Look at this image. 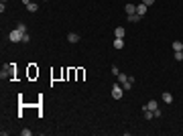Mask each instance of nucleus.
<instances>
[{"label": "nucleus", "mask_w": 183, "mask_h": 136, "mask_svg": "<svg viewBox=\"0 0 183 136\" xmlns=\"http://www.w3.org/2000/svg\"><path fill=\"white\" fill-rule=\"evenodd\" d=\"M0 77H2V79H12V77H14V63H8V65L0 71Z\"/></svg>", "instance_id": "obj_1"}, {"label": "nucleus", "mask_w": 183, "mask_h": 136, "mask_svg": "<svg viewBox=\"0 0 183 136\" xmlns=\"http://www.w3.org/2000/svg\"><path fill=\"white\" fill-rule=\"evenodd\" d=\"M122 95H124V88L120 83H114L112 86V97L114 100H122Z\"/></svg>", "instance_id": "obj_2"}, {"label": "nucleus", "mask_w": 183, "mask_h": 136, "mask_svg": "<svg viewBox=\"0 0 183 136\" xmlns=\"http://www.w3.org/2000/svg\"><path fill=\"white\" fill-rule=\"evenodd\" d=\"M8 39H10V43H20V41H23V33H20L18 29H14V31L8 33Z\"/></svg>", "instance_id": "obj_3"}, {"label": "nucleus", "mask_w": 183, "mask_h": 136, "mask_svg": "<svg viewBox=\"0 0 183 136\" xmlns=\"http://www.w3.org/2000/svg\"><path fill=\"white\" fill-rule=\"evenodd\" d=\"M144 110H151V112L159 110V102H157V100H151L149 104H144V106H142V112H144Z\"/></svg>", "instance_id": "obj_4"}, {"label": "nucleus", "mask_w": 183, "mask_h": 136, "mask_svg": "<svg viewBox=\"0 0 183 136\" xmlns=\"http://www.w3.org/2000/svg\"><path fill=\"white\" fill-rule=\"evenodd\" d=\"M124 12L130 16V14H137V4H132V2H128L126 6H124Z\"/></svg>", "instance_id": "obj_5"}, {"label": "nucleus", "mask_w": 183, "mask_h": 136, "mask_svg": "<svg viewBox=\"0 0 183 136\" xmlns=\"http://www.w3.org/2000/svg\"><path fill=\"white\" fill-rule=\"evenodd\" d=\"M80 39H82V37H80L77 33H67V41H69V43H80Z\"/></svg>", "instance_id": "obj_6"}, {"label": "nucleus", "mask_w": 183, "mask_h": 136, "mask_svg": "<svg viewBox=\"0 0 183 136\" xmlns=\"http://www.w3.org/2000/svg\"><path fill=\"white\" fill-rule=\"evenodd\" d=\"M146 10H149V6H144L142 2H140V4H137V14L144 16V14H146Z\"/></svg>", "instance_id": "obj_7"}, {"label": "nucleus", "mask_w": 183, "mask_h": 136, "mask_svg": "<svg viewBox=\"0 0 183 136\" xmlns=\"http://www.w3.org/2000/svg\"><path fill=\"white\" fill-rule=\"evenodd\" d=\"M114 35H116V39H124V35H126V31H124V27H116V31H114Z\"/></svg>", "instance_id": "obj_8"}, {"label": "nucleus", "mask_w": 183, "mask_h": 136, "mask_svg": "<svg viewBox=\"0 0 183 136\" xmlns=\"http://www.w3.org/2000/svg\"><path fill=\"white\" fill-rule=\"evenodd\" d=\"M161 97H163V102H165V104H167V106H169V104H171V102H173V95H171V93H169V91H163V95H161Z\"/></svg>", "instance_id": "obj_9"}, {"label": "nucleus", "mask_w": 183, "mask_h": 136, "mask_svg": "<svg viewBox=\"0 0 183 136\" xmlns=\"http://www.w3.org/2000/svg\"><path fill=\"white\" fill-rule=\"evenodd\" d=\"M126 18H128V22H132V25H134V22H138L142 16H140V14H130V16H126Z\"/></svg>", "instance_id": "obj_10"}, {"label": "nucleus", "mask_w": 183, "mask_h": 136, "mask_svg": "<svg viewBox=\"0 0 183 136\" xmlns=\"http://www.w3.org/2000/svg\"><path fill=\"white\" fill-rule=\"evenodd\" d=\"M27 10H29V12H37V10H39V4H37V2H31V4L27 6Z\"/></svg>", "instance_id": "obj_11"}, {"label": "nucleus", "mask_w": 183, "mask_h": 136, "mask_svg": "<svg viewBox=\"0 0 183 136\" xmlns=\"http://www.w3.org/2000/svg\"><path fill=\"white\" fill-rule=\"evenodd\" d=\"M116 77H118V83H124V81H128V75H126V73H122V71H120Z\"/></svg>", "instance_id": "obj_12"}, {"label": "nucleus", "mask_w": 183, "mask_h": 136, "mask_svg": "<svg viewBox=\"0 0 183 136\" xmlns=\"http://www.w3.org/2000/svg\"><path fill=\"white\" fill-rule=\"evenodd\" d=\"M171 47H173V51H183V43L181 41H173V45Z\"/></svg>", "instance_id": "obj_13"}, {"label": "nucleus", "mask_w": 183, "mask_h": 136, "mask_svg": "<svg viewBox=\"0 0 183 136\" xmlns=\"http://www.w3.org/2000/svg\"><path fill=\"white\" fill-rule=\"evenodd\" d=\"M124 47V39H114V49H122Z\"/></svg>", "instance_id": "obj_14"}, {"label": "nucleus", "mask_w": 183, "mask_h": 136, "mask_svg": "<svg viewBox=\"0 0 183 136\" xmlns=\"http://www.w3.org/2000/svg\"><path fill=\"white\" fill-rule=\"evenodd\" d=\"M122 88H124V91H128V90H132V81L128 79V81H124V83H120Z\"/></svg>", "instance_id": "obj_15"}, {"label": "nucleus", "mask_w": 183, "mask_h": 136, "mask_svg": "<svg viewBox=\"0 0 183 136\" xmlns=\"http://www.w3.org/2000/svg\"><path fill=\"white\" fill-rule=\"evenodd\" d=\"M153 118H155V114L151 110H144V120H153Z\"/></svg>", "instance_id": "obj_16"}, {"label": "nucleus", "mask_w": 183, "mask_h": 136, "mask_svg": "<svg viewBox=\"0 0 183 136\" xmlns=\"http://www.w3.org/2000/svg\"><path fill=\"white\" fill-rule=\"evenodd\" d=\"M16 29H18L20 33H27V25H25V22H18V25H16Z\"/></svg>", "instance_id": "obj_17"}, {"label": "nucleus", "mask_w": 183, "mask_h": 136, "mask_svg": "<svg viewBox=\"0 0 183 136\" xmlns=\"http://www.w3.org/2000/svg\"><path fill=\"white\" fill-rule=\"evenodd\" d=\"M175 61H183V51H175Z\"/></svg>", "instance_id": "obj_18"}, {"label": "nucleus", "mask_w": 183, "mask_h": 136, "mask_svg": "<svg viewBox=\"0 0 183 136\" xmlns=\"http://www.w3.org/2000/svg\"><path fill=\"white\" fill-rule=\"evenodd\" d=\"M31 41V37H29V33H23V43H29Z\"/></svg>", "instance_id": "obj_19"}, {"label": "nucleus", "mask_w": 183, "mask_h": 136, "mask_svg": "<svg viewBox=\"0 0 183 136\" xmlns=\"http://www.w3.org/2000/svg\"><path fill=\"white\" fill-rule=\"evenodd\" d=\"M20 132H23V136H31L33 134V130H29V128H25V130H20Z\"/></svg>", "instance_id": "obj_20"}, {"label": "nucleus", "mask_w": 183, "mask_h": 136, "mask_svg": "<svg viewBox=\"0 0 183 136\" xmlns=\"http://www.w3.org/2000/svg\"><path fill=\"white\" fill-rule=\"evenodd\" d=\"M142 4H144V6H153V4H155V0H142Z\"/></svg>", "instance_id": "obj_21"}, {"label": "nucleus", "mask_w": 183, "mask_h": 136, "mask_svg": "<svg viewBox=\"0 0 183 136\" xmlns=\"http://www.w3.org/2000/svg\"><path fill=\"white\" fill-rule=\"evenodd\" d=\"M153 114H155V118H161V116H163V112H161V110H155Z\"/></svg>", "instance_id": "obj_22"}]
</instances>
